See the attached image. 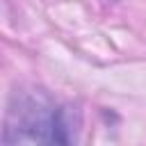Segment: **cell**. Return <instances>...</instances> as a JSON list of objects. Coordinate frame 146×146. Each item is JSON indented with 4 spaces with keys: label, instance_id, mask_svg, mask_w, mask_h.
<instances>
[{
    "label": "cell",
    "instance_id": "cell-1",
    "mask_svg": "<svg viewBox=\"0 0 146 146\" xmlns=\"http://www.w3.org/2000/svg\"><path fill=\"white\" fill-rule=\"evenodd\" d=\"M73 110L36 84H21L11 91L2 141L5 144H71L75 132Z\"/></svg>",
    "mask_w": 146,
    "mask_h": 146
}]
</instances>
